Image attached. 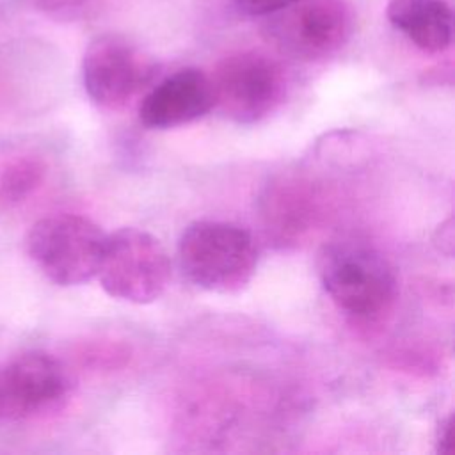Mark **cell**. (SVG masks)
Here are the masks:
<instances>
[{
  "instance_id": "cell-1",
  "label": "cell",
  "mask_w": 455,
  "mask_h": 455,
  "mask_svg": "<svg viewBox=\"0 0 455 455\" xmlns=\"http://www.w3.org/2000/svg\"><path fill=\"white\" fill-rule=\"evenodd\" d=\"M320 283L334 306L357 322H379L395 306L398 281L391 263L371 245L339 240L318 254Z\"/></svg>"
},
{
  "instance_id": "cell-2",
  "label": "cell",
  "mask_w": 455,
  "mask_h": 455,
  "mask_svg": "<svg viewBox=\"0 0 455 455\" xmlns=\"http://www.w3.org/2000/svg\"><path fill=\"white\" fill-rule=\"evenodd\" d=\"M178 263L183 275L197 288L231 295L254 277L258 249L252 235L231 222L196 220L178 240Z\"/></svg>"
},
{
  "instance_id": "cell-3",
  "label": "cell",
  "mask_w": 455,
  "mask_h": 455,
  "mask_svg": "<svg viewBox=\"0 0 455 455\" xmlns=\"http://www.w3.org/2000/svg\"><path fill=\"white\" fill-rule=\"evenodd\" d=\"M107 233L84 215L55 213L34 222L25 236L32 265L53 284L78 286L96 277Z\"/></svg>"
},
{
  "instance_id": "cell-4",
  "label": "cell",
  "mask_w": 455,
  "mask_h": 455,
  "mask_svg": "<svg viewBox=\"0 0 455 455\" xmlns=\"http://www.w3.org/2000/svg\"><path fill=\"white\" fill-rule=\"evenodd\" d=\"M213 108L238 124H256L274 114L288 92L286 71L279 60L243 50L220 59L210 75Z\"/></svg>"
},
{
  "instance_id": "cell-5",
  "label": "cell",
  "mask_w": 455,
  "mask_h": 455,
  "mask_svg": "<svg viewBox=\"0 0 455 455\" xmlns=\"http://www.w3.org/2000/svg\"><path fill=\"white\" fill-rule=\"evenodd\" d=\"M96 277L112 299L149 304L160 299L169 286L171 259L151 233L121 228L107 235Z\"/></svg>"
},
{
  "instance_id": "cell-6",
  "label": "cell",
  "mask_w": 455,
  "mask_h": 455,
  "mask_svg": "<svg viewBox=\"0 0 455 455\" xmlns=\"http://www.w3.org/2000/svg\"><path fill=\"white\" fill-rule=\"evenodd\" d=\"M265 37L281 53L316 62L339 52L354 32V9L347 0H295L267 14Z\"/></svg>"
},
{
  "instance_id": "cell-7",
  "label": "cell",
  "mask_w": 455,
  "mask_h": 455,
  "mask_svg": "<svg viewBox=\"0 0 455 455\" xmlns=\"http://www.w3.org/2000/svg\"><path fill=\"white\" fill-rule=\"evenodd\" d=\"M155 75L153 59L116 34L94 37L82 57V82L89 100L112 112L126 108Z\"/></svg>"
},
{
  "instance_id": "cell-8",
  "label": "cell",
  "mask_w": 455,
  "mask_h": 455,
  "mask_svg": "<svg viewBox=\"0 0 455 455\" xmlns=\"http://www.w3.org/2000/svg\"><path fill=\"white\" fill-rule=\"evenodd\" d=\"M71 380L59 359L30 350L0 366V423L44 416L66 402Z\"/></svg>"
},
{
  "instance_id": "cell-9",
  "label": "cell",
  "mask_w": 455,
  "mask_h": 455,
  "mask_svg": "<svg viewBox=\"0 0 455 455\" xmlns=\"http://www.w3.org/2000/svg\"><path fill=\"white\" fill-rule=\"evenodd\" d=\"M213 108L210 75L183 68L155 84L139 103V119L146 128L169 130L190 124Z\"/></svg>"
},
{
  "instance_id": "cell-10",
  "label": "cell",
  "mask_w": 455,
  "mask_h": 455,
  "mask_svg": "<svg viewBox=\"0 0 455 455\" xmlns=\"http://www.w3.org/2000/svg\"><path fill=\"white\" fill-rule=\"evenodd\" d=\"M386 16L423 52L439 53L451 44L453 11L446 0H389Z\"/></svg>"
},
{
  "instance_id": "cell-11",
  "label": "cell",
  "mask_w": 455,
  "mask_h": 455,
  "mask_svg": "<svg viewBox=\"0 0 455 455\" xmlns=\"http://www.w3.org/2000/svg\"><path fill=\"white\" fill-rule=\"evenodd\" d=\"M46 176V165L41 158L23 155L9 160L0 169V204L14 206L25 201L41 187Z\"/></svg>"
},
{
  "instance_id": "cell-12",
  "label": "cell",
  "mask_w": 455,
  "mask_h": 455,
  "mask_svg": "<svg viewBox=\"0 0 455 455\" xmlns=\"http://www.w3.org/2000/svg\"><path fill=\"white\" fill-rule=\"evenodd\" d=\"M295 0H233V4L252 16H267L270 12H275L290 4H293Z\"/></svg>"
},
{
  "instance_id": "cell-13",
  "label": "cell",
  "mask_w": 455,
  "mask_h": 455,
  "mask_svg": "<svg viewBox=\"0 0 455 455\" xmlns=\"http://www.w3.org/2000/svg\"><path fill=\"white\" fill-rule=\"evenodd\" d=\"M437 453L453 455L455 453V418L448 414L437 428Z\"/></svg>"
},
{
  "instance_id": "cell-14",
  "label": "cell",
  "mask_w": 455,
  "mask_h": 455,
  "mask_svg": "<svg viewBox=\"0 0 455 455\" xmlns=\"http://www.w3.org/2000/svg\"><path fill=\"white\" fill-rule=\"evenodd\" d=\"M80 2H84V0H41L43 7H46V9H60L64 5H75Z\"/></svg>"
}]
</instances>
